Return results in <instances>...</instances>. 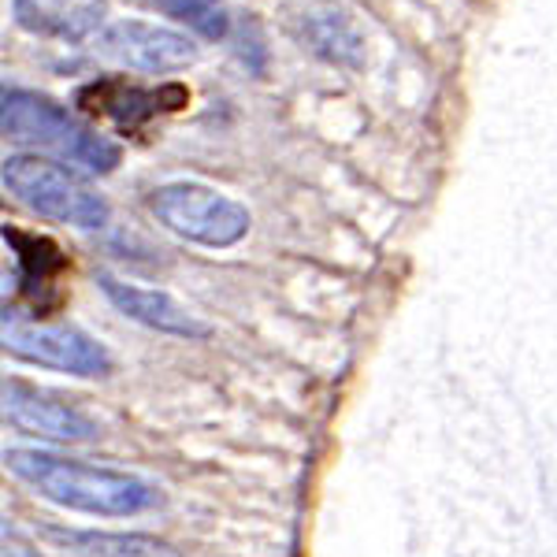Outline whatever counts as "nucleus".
<instances>
[{
	"instance_id": "10",
	"label": "nucleus",
	"mask_w": 557,
	"mask_h": 557,
	"mask_svg": "<svg viewBox=\"0 0 557 557\" xmlns=\"http://www.w3.org/2000/svg\"><path fill=\"white\" fill-rule=\"evenodd\" d=\"M186 89L183 86H164V89H138L127 83H101L89 86L83 94V101H94V112H104L120 123L123 131H138L141 123H149L157 112H172V108L186 104Z\"/></svg>"
},
{
	"instance_id": "12",
	"label": "nucleus",
	"mask_w": 557,
	"mask_h": 557,
	"mask_svg": "<svg viewBox=\"0 0 557 557\" xmlns=\"http://www.w3.org/2000/svg\"><path fill=\"white\" fill-rule=\"evenodd\" d=\"M305 38L312 41V49L323 52L327 60L338 64H357L361 60V41H357L354 26L343 20V12H317L305 15Z\"/></svg>"
},
{
	"instance_id": "2",
	"label": "nucleus",
	"mask_w": 557,
	"mask_h": 557,
	"mask_svg": "<svg viewBox=\"0 0 557 557\" xmlns=\"http://www.w3.org/2000/svg\"><path fill=\"white\" fill-rule=\"evenodd\" d=\"M4 134L20 146L52 152V157L78 164L94 175H108L120 164V146L94 127L78 123L64 104L49 101L30 89H4V112H0Z\"/></svg>"
},
{
	"instance_id": "1",
	"label": "nucleus",
	"mask_w": 557,
	"mask_h": 557,
	"mask_svg": "<svg viewBox=\"0 0 557 557\" xmlns=\"http://www.w3.org/2000/svg\"><path fill=\"white\" fill-rule=\"evenodd\" d=\"M8 469L30 483L41 498L57 502V506L78 509V513L94 517H134L146 509L160 506V491L152 483L138 480L131 472L97 469V465L64 461L57 454L45 450H8Z\"/></svg>"
},
{
	"instance_id": "8",
	"label": "nucleus",
	"mask_w": 557,
	"mask_h": 557,
	"mask_svg": "<svg viewBox=\"0 0 557 557\" xmlns=\"http://www.w3.org/2000/svg\"><path fill=\"white\" fill-rule=\"evenodd\" d=\"M101 290L123 317L146 323V327L160 331V335H175V338L209 335V323H201L194 312H186L183 305L164 290H146V286L120 283V278H112V275H101Z\"/></svg>"
},
{
	"instance_id": "14",
	"label": "nucleus",
	"mask_w": 557,
	"mask_h": 557,
	"mask_svg": "<svg viewBox=\"0 0 557 557\" xmlns=\"http://www.w3.org/2000/svg\"><path fill=\"white\" fill-rule=\"evenodd\" d=\"M157 4L209 41L227 38V30H231L227 4H223V0H157Z\"/></svg>"
},
{
	"instance_id": "4",
	"label": "nucleus",
	"mask_w": 557,
	"mask_h": 557,
	"mask_svg": "<svg viewBox=\"0 0 557 557\" xmlns=\"http://www.w3.org/2000/svg\"><path fill=\"white\" fill-rule=\"evenodd\" d=\"M152 215L175 235L197 242V246L227 249L246 238L249 212L231 197L209 190L201 183H168L152 194Z\"/></svg>"
},
{
	"instance_id": "13",
	"label": "nucleus",
	"mask_w": 557,
	"mask_h": 557,
	"mask_svg": "<svg viewBox=\"0 0 557 557\" xmlns=\"http://www.w3.org/2000/svg\"><path fill=\"white\" fill-rule=\"evenodd\" d=\"M4 242H12L15 253H20V264H23V278L26 283H49L52 275L60 272V268L67 264L64 253H60L57 246H52L49 238H38V235H23V231L15 227H4Z\"/></svg>"
},
{
	"instance_id": "9",
	"label": "nucleus",
	"mask_w": 557,
	"mask_h": 557,
	"mask_svg": "<svg viewBox=\"0 0 557 557\" xmlns=\"http://www.w3.org/2000/svg\"><path fill=\"white\" fill-rule=\"evenodd\" d=\"M23 30L60 41H86L108 20V0H12Z\"/></svg>"
},
{
	"instance_id": "15",
	"label": "nucleus",
	"mask_w": 557,
	"mask_h": 557,
	"mask_svg": "<svg viewBox=\"0 0 557 557\" xmlns=\"http://www.w3.org/2000/svg\"><path fill=\"white\" fill-rule=\"evenodd\" d=\"M4 557H41V554L34 550L30 539L20 535V528L4 524Z\"/></svg>"
},
{
	"instance_id": "5",
	"label": "nucleus",
	"mask_w": 557,
	"mask_h": 557,
	"mask_svg": "<svg viewBox=\"0 0 557 557\" xmlns=\"http://www.w3.org/2000/svg\"><path fill=\"white\" fill-rule=\"evenodd\" d=\"M4 349L20 361L57 368L71 375H108L112 357L108 349L89 338L86 331L64 327V323H34L20 320L15 312H4Z\"/></svg>"
},
{
	"instance_id": "11",
	"label": "nucleus",
	"mask_w": 557,
	"mask_h": 557,
	"mask_svg": "<svg viewBox=\"0 0 557 557\" xmlns=\"http://www.w3.org/2000/svg\"><path fill=\"white\" fill-rule=\"evenodd\" d=\"M45 539L67 546L83 557H178L172 546L149 535H104V532H64V528H45Z\"/></svg>"
},
{
	"instance_id": "7",
	"label": "nucleus",
	"mask_w": 557,
	"mask_h": 557,
	"mask_svg": "<svg viewBox=\"0 0 557 557\" xmlns=\"http://www.w3.org/2000/svg\"><path fill=\"white\" fill-rule=\"evenodd\" d=\"M4 417L12 428L38 438H52V443H89L97 435V424L83 409L67 406L45 391H34L20 380L4 383Z\"/></svg>"
},
{
	"instance_id": "6",
	"label": "nucleus",
	"mask_w": 557,
	"mask_h": 557,
	"mask_svg": "<svg viewBox=\"0 0 557 557\" xmlns=\"http://www.w3.org/2000/svg\"><path fill=\"white\" fill-rule=\"evenodd\" d=\"M101 52L108 60L146 75H164V71H178L197 60V45L178 30L141 20L112 23L101 34Z\"/></svg>"
},
{
	"instance_id": "3",
	"label": "nucleus",
	"mask_w": 557,
	"mask_h": 557,
	"mask_svg": "<svg viewBox=\"0 0 557 557\" xmlns=\"http://www.w3.org/2000/svg\"><path fill=\"white\" fill-rule=\"evenodd\" d=\"M4 190L15 194L26 209H34L45 220L71 223V227L83 231H97L108 223V201L101 194H94L71 172L45 164L38 157H8Z\"/></svg>"
}]
</instances>
